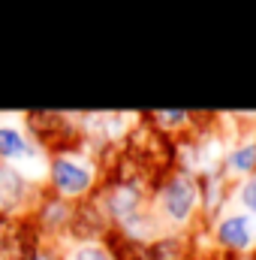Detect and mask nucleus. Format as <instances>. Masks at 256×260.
Returning a JSON list of instances; mask_svg holds the SVG:
<instances>
[{
    "instance_id": "5",
    "label": "nucleus",
    "mask_w": 256,
    "mask_h": 260,
    "mask_svg": "<svg viewBox=\"0 0 256 260\" xmlns=\"http://www.w3.org/2000/svg\"><path fill=\"white\" fill-rule=\"evenodd\" d=\"M27 154V139L18 127H0V157L6 160H15V157H24Z\"/></svg>"
},
{
    "instance_id": "3",
    "label": "nucleus",
    "mask_w": 256,
    "mask_h": 260,
    "mask_svg": "<svg viewBox=\"0 0 256 260\" xmlns=\"http://www.w3.org/2000/svg\"><path fill=\"white\" fill-rule=\"evenodd\" d=\"M217 236L229 248H247L253 239V230H250V221L244 215H226L217 227Z\"/></svg>"
},
{
    "instance_id": "6",
    "label": "nucleus",
    "mask_w": 256,
    "mask_h": 260,
    "mask_svg": "<svg viewBox=\"0 0 256 260\" xmlns=\"http://www.w3.org/2000/svg\"><path fill=\"white\" fill-rule=\"evenodd\" d=\"M229 167L238 170V173H250L256 167V145H241V148H235L232 157H229Z\"/></svg>"
},
{
    "instance_id": "8",
    "label": "nucleus",
    "mask_w": 256,
    "mask_h": 260,
    "mask_svg": "<svg viewBox=\"0 0 256 260\" xmlns=\"http://www.w3.org/2000/svg\"><path fill=\"white\" fill-rule=\"evenodd\" d=\"M241 206L247 209V212H253L256 215V176H250L247 182H244V188H241Z\"/></svg>"
},
{
    "instance_id": "7",
    "label": "nucleus",
    "mask_w": 256,
    "mask_h": 260,
    "mask_svg": "<svg viewBox=\"0 0 256 260\" xmlns=\"http://www.w3.org/2000/svg\"><path fill=\"white\" fill-rule=\"evenodd\" d=\"M66 260H112V254H109L103 245H94V242H88V245H78V248H72Z\"/></svg>"
},
{
    "instance_id": "2",
    "label": "nucleus",
    "mask_w": 256,
    "mask_h": 260,
    "mask_svg": "<svg viewBox=\"0 0 256 260\" xmlns=\"http://www.w3.org/2000/svg\"><path fill=\"white\" fill-rule=\"evenodd\" d=\"M52 176H55V185H58L64 194H72V197L84 194V191L91 188V182H94L91 167H88L81 157H75V154L58 157L55 167H52Z\"/></svg>"
},
{
    "instance_id": "4",
    "label": "nucleus",
    "mask_w": 256,
    "mask_h": 260,
    "mask_svg": "<svg viewBox=\"0 0 256 260\" xmlns=\"http://www.w3.org/2000/svg\"><path fill=\"white\" fill-rule=\"evenodd\" d=\"M27 248L21 239V230L12 221H0V260H24Z\"/></svg>"
},
{
    "instance_id": "1",
    "label": "nucleus",
    "mask_w": 256,
    "mask_h": 260,
    "mask_svg": "<svg viewBox=\"0 0 256 260\" xmlns=\"http://www.w3.org/2000/svg\"><path fill=\"white\" fill-rule=\"evenodd\" d=\"M196 203H199V191L187 176H175L160 194V206H163L169 221H187L196 209Z\"/></svg>"
}]
</instances>
